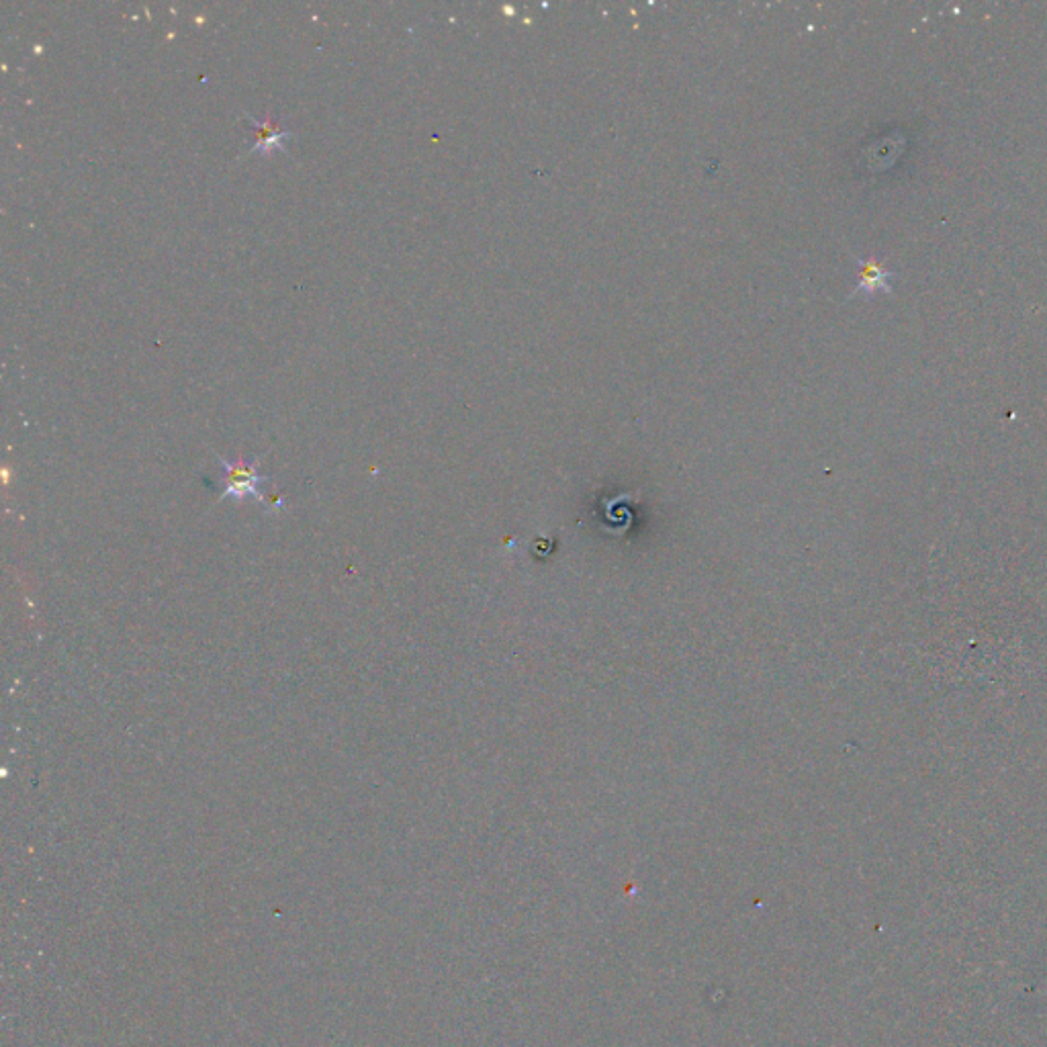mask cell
<instances>
[{
    "label": "cell",
    "instance_id": "2",
    "mask_svg": "<svg viewBox=\"0 0 1047 1047\" xmlns=\"http://www.w3.org/2000/svg\"><path fill=\"white\" fill-rule=\"evenodd\" d=\"M246 119L254 125V133H256V144H254V148L248 150V154L268 156L270 152L285 150L287 142L293 138V133L283 131L279 127V123H275V121H270V119L258 121V119H254L248 113H246Z\"/></svg>",
    "mask_w": 1047,
    "mask_h": 1047
},
{
    "label": "cell",
    "instance_id": "3",
    "mask_svg": "<svg viewBox=\"0 0 1047 1047\" xmlns=\"http://www.w3.org/2000/svg\"><path fill=\"white\" fill-rule=\"evenodd\" d=\"M857 264H859L861 272H859V283H857V287H855V291H853L851 297H855V295H859V293H866L868 297H872L878 289H882V291H886L888 295H892L890 281H892V277L896 275L894 270H884L882 264H880L878 260H874V258H870V260H857Z\"/></svg>",
    "mask_w": 1047,
    "mask_h": 1047
},
{
    "label": "cell",
    "instance_id": "1",
    "mask_svg": "<svg viewBox=\"0 0 1047 1047\" xmlns=\"http://www.w3.org/2000/svg\"><path fill=\"white\" fill-rule=\"evenodd\" d=\"M217 459L221 465V495H219L221 502L230 497L232 502L240 504L244 502V499L252 497L258 504H264L275 512L285 510L283 497L277 499V497H268L262 493V485L268 481V477L258 471V465L262 461L260 457H256L254 461H246L244 457L236 461H227L223 457H217Z\"/></svg>",
    "mask_w": 1047,
    "mask_h": 1047
}]
</instances>
